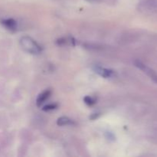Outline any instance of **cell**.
I'll return each instance as SVG.
<instances>
[{
  "instance_id": "1",
  "label": "cell",
  "mask_w": 157,
  "mask_h": 157,
  "mask_svg": "<svg viewBox=\"0 0 157 157\" xmlns=\"http://www.w3.org/2000/svg\"><path fill=\"white\" fill-rule=\"evenodd\" d=\"M20 44L21 48L25 52L30 54H38L41 52V49L38 43L32 39V38L28 36H24L20 39Z\"/></svg>"
},
{
  "instance_id": "2",
  "label": "cell",
  "mask_w": 157,
  "mask_h": 157,
  "mask_svg": "<svg viewBox=\"0 0 157 157\" xmlns=\"http://www.w3.org/2000/svg\"><path fill=\"white\" fill-rule=\"evenodd\" d=\"M136 67H137L138 68L140 69L141 71L144 72L147 75H148L150 78H151L153 81L157 82V74L152 68H150V67H148L147 65H146L145 64L142 62L140 61H136L134 62Z\"/></svg>"
},
{
  "instance_id": "3",
  "label": "cell",
  "mask_w": 157,
  "mask_h": 157,
  "mask_svg": "<svg viewBox=\"0 0 157 157\" xmlns=\"http://www.w3.org/2000/svg\"><path fill=\"white\" fill-rule=\"evenodd\" d=\"M2 24L3 25L6 29H7L8 30L12 31L14 32L17 29V22L15 20H14L13 18H6V19L2 20L1 21Z\"/></svg>"
},
{
  "instance_id": "4",
  "label": "cell",
  "mask_w": 157,
  "mask_h": 157,
  "mask_svg": "<svg viewBox=\"0 0 157 157\" xmlns=\"http://www.w3.org/2000/svg\"><path fill=\"white\" fill-rule=\"evenodd\" d=\"M51 95V90H46L41 94H40L39 96L38 97L36 100V104L38 107H40L42 104H44L46 101L49 98Z\"/></svg>"
},
{
  "instance_id": "5",
  "label": "cell",
  "mask_w": 157,
  "mask_h": 157,
  "mask_svg": "<svg viewBox=\"0 0 157 157\" xmlns=\"http://www.w3.org/2000/svg\"><path fill=\"white\" fill-rule=\"evenodd\" d=\"M96 72L98 74H99L101 76L104 77V78H110L113 75V72L112 71L109 70V69H106V68H103V67H98L96 68Z\"/></svg>"
},
{
  "instance_id": "6",
  "label": "cell",
  "mask_w": 157,
  "mask_h": 157,
  "mask_svg": "<svg viewBox=\"0 0 157 157\" xmlns=\"http://www.w3.org/2000/svg\"><path fill=\"white\" fill-rule=\"evenodd\" d=\"M57 124L59 126H66V125H71L73 124V121L68 117H61L58 118L57 121Z\"/></svg>"
},
{
  "instance_id": "7",
  "label": "cell",
  "mask_w": 157,
  "mask_h": 157,
  "mask_svg": "<svg viewBox=\"0 0 157 157\" xmlns=\"http://www.w3.org/2000/svg\"><path fill=\"white\" fill-rule=\"evenodd\" d=\"M84 102H85V104H87V105H93V104H95V102H96V101H95L94 98H90V97H86V98H84Z\"/></svg>"
},
{
  "instance_id": "8",
  "label": "cell",
  "mask_w": 157,
  "mask_h": 157,
  "mask_svg": "<svg viewBox=\"0 0 157 157\" xmlns=\"http://www.w3.org/2000/svg\"><path fill=\"white\" fill-rule=\"evenodd\" d=\"M56 107V104H48V105H46L43 107V110H45V111H47V110H52L55 109Z\"/></svg>"
},
{
  "instance_id": "9",
  "label": "cell",
  "mask_w": 157,
  "mask_h": 157,
  "mask_svg": "<svg viewBox=\"0 0 157 157\" xmlns=\"http://www.w3.org/2000/svg\"><path fill=\"white\" fill-rule=\"evenodd\" d=\"M88 2H98V0H87Z\"/></svg>"
}]
</instances>
